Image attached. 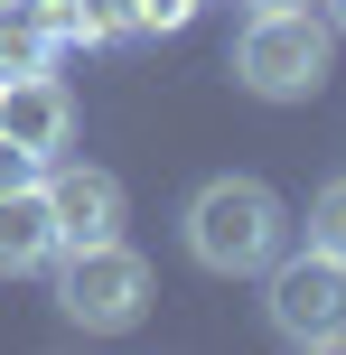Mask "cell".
Segmentation results:
<instances>
[{"label": "cell", "instance_id": "obj_1", "mask_svg": "<svg viewBox=\"0 0 346 355\" xmlns=\"http://www.w3.org/2000/svg\"><path fill=\"white\" fill-rule=\"evenodd\" d=\"M187 234V262L216 271V281H253L272 271V252H291V206H281L262 178H206L178 215Z\"/></svg>", "mask_w": 346, "mask_h": 355}, {"label": "cell", "instance_id": "obj_2", "mask_svg": "<svg viewBox=\"0 0 346 355\" xmlns=\"http://www.w3.org/2000/svg\"><path fill=\"white\" fill-rule=\"evenodd\" d=\"M337 75V37L318 10H253L234 37V85L262 94V103H309Z\"/></svg>", "mask_w": 346, "mask_h": 355}, {"label": "cell", "instance_id": "obj_3", "mask_svg": "<svg viewBox=\"0 0 346 355\" xmlns=\"http://www.w3.org/2000/svg\"><path fill=\"white\" fill-rule=\"evenodd\" d=\"M47 271H56V309H66V327H85V337H131V327L150 318V262L122 243V234H103V243H66Z\"/></svg>", "mask_w": 346, "mask_h": 355}, {"label": "cell", "instance_id": "obj_4", "mask_svg": "<svg viewBox=\"0 0 346 355\" xmlns=\"http://www.w3.org/2000/svg\"><path fill=\"white\" fill-rule=\"evenodd\" d=\"M262 309H272L281 346H346V262L337 252H272L262 271Z\"/></svg>", "mask_w": 346, "mask_h": 355}, {"label": "cell", "instance_id": "obj_5", "mask_svg": "<svg viewBox=\"0 0 346 355\" xmlns=\"http://www.w3.org/2000/svg\"><path fill=\"white\" fill-rule=\"evenodd\" d=\"M37 196H47V215H56V252H66V243H103V234H122V178H112V168L47 159Z\"/></svg>", "mask_w": 346, "mask_h": 355}, {"label": "cell", "instance_id": "obj_6", "mask_svg": "<svg viewBox=\"0 0 346 355\" xmlns=\"http://www.w3.org/2000/svg\"><path fill=\"white\" fill-rule=\"evenodd\" d=\"M0 131H10L19 150H37V159H66V150H75V94L56 85V66L0 85Z\"/></svg>", "mask_w": 346, "mask_h": 355}, {"label": "cell", "instance_id": "obj_7", "mask_svg": "<svg viewBox=\"0 0 346 355\" xmlns=\"http://www.w3.org/2000/svg\"><path fill=\"white\" fill-rule=\"evenodd\" d=\"M56 262V215L37 187H10L0 196V281H28V271Z\"/></svg>", "mask_w": 346, "mask_h": 355}, {"label": "cell", "instance_id": "obj_8", "mask_svg": "<svg viewBox=\"0 0 346 355\" xmlns=\"http://www.w3.org/2000/svg\"><path fill=\"white\" fill-rule=\"evenodd\" d=\"M56 66V28L37 0H0V85L10 75H47Z\"/></svg>", "mask_w": 346, "mask_h": 355}, {"label": "cell", "instance_id": "obj_9", "mask_svg": "<svg viewBox=\"0 0 346 355\" xmlns=\"http://www.w3.org/2000/svg\"><path fill=\"white\" fill-rule=\"evenodd\" d=\"M309 243H318V252H337V262H346V178H328V187L309 196Z\"/></svg>", "mask_w": 346, "mask_h": 355}, {"label": "cell", "instance_id": "obj_10", "mask_svg": "<svg viewBox=\"0 0 346 355\" xmlns=\"http://www.w3.org/2000/svg\"><path fill=\"white\" fill-rule=\"evenodd\" d=\"M37 178H47V159H37V150H19L10 131H0V196H10V187H37Z\"/></svg>", "mask_w": 346, "mask_h": 355}, {"label": "cell", "instance_id": "obj_11", "mask_svg": "<svg viewBox=\"0 0 346 355\" xmlns=\"http://www.w3.org/2000/svg\"><path fill=\"white\" fill-rule=\"evenodd\" d=\"M318 19H328V37H346V0H309Z\"/></svg>", "mask_w": 346, "mask_h": 355}, {"label": "cell", "instance_id": "obj_12", "mask_svg": "<svg viewBox=\"0 0 346 355\" xmlns=\"http://www.w3.org/2000/svg\"><path fill=\"white\" fill-rule=\"evenodd\" d=\"M243 10H309V0H243Z\"/></svg>", "mask_w": 346, "mask_h": 355}]
</instances>
